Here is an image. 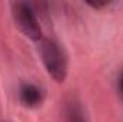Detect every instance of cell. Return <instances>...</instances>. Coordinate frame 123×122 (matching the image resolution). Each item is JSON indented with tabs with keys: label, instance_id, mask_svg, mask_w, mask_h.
Listing matches in <instances>:
<instances>
[{
	"label": "cell",
	"instance_id": "cell-1",
	"mask_svg": "<svg viewBox=\"0 0 123 122\" xmlns=\"http://www.w3.org/2000/svg\"><path fill=\"white\" fill-rule=\"evenodd\" d=\"M39 55L47 75L57 83H63L69 75V59L64 47L55 39L43 37L39 42Z\"/></svg>",
	"mask_w": 123,
	"mask_h": 122
},
{
	"label": "cell",
	"instance_id": "cell-2",
	"mask_svg": "<svg viewBox=\"0 0 123 122\" xmlns=\"http://www.w3.org/2000/svg\"><path fill=\"white\" fill-rule=\"evenodd\" d=\"M12 16L17 29L27 39L33 42H40L43 39V29L37 17V12L31 4L25 1L12 3Z\"/></svg>",
	"mask_w": 123,
	"mask_h": 122
},
{
	"label": "cell",
	"instance_id": "cell-3",
	"mask_svg": "<svg viewBox=\"0 0 123 122\" xmlns=\"http://www.w3.org/2000/svg\"><path fill=\"white\" fill-rule=\"evenodd\" d=\"M19 101L26 108H39L44 102V91L31 82H25L19 88Z\"/></svg>",
	"mask_w": 123,
	"mask_h": 122
},
{
	"label": "cell",
	"instance_id": "cell-4",
	"mask_svg": "<svg viewBox=\"0 0 123 122\" xmlns=\"http://www.w3.org/2000/svg\"><path fill=\"white\" fill-rule=\"evenodd\" d=\"M63 122H89L86 109L77 96H70L63 105Z\"/></svg>",
	"mask_w": 123,
	"mask_h": 122
},
{
	"label": "cell",
	"instance_id": "cell-5",
	"mask_svg": "<svg viewBox=\"0 0 123 122\" xmlns=\"http://www.w3.org/2000/svg\"><path fill=\"white\" fill-rule=\"evenodd\" d=\"M86 4L89 7H92L93 10H105V9H109L110 6H113L112 1H87Z\"/></svg>",
	"mask_w": 123,
	"mask_h": 122
},
{
	"label": "cell",
	"instance_id": "cell-6",
	"mask_svg": "<svg viewBox=\"0 0 123 122\" xmlns=\"http://www.w3.org/2000/svg\"><path fill=\"white\" fill-rule=\"evenodd\" d=\"M117 92H119V95L123 98V70L120 72V76L117 79Z\"/></svg>",
	"mask_w": 123,
	"mask_h": 122
}]
</instances>
